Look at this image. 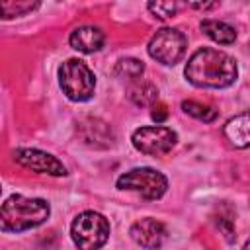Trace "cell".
Masks as SVG:
<instances>
[{
  "mask_svg": "<svg viewBox=\"0 0 250 250\" xmlns=\"http://www.w3.org/2000/svg\"><path fill=\"white\" fill-rule=\"evenodd\" d=\"M184 76L195 88L223 90L236 82L238 66L229 53L213 47H201L188 59Z\"/></svg>",
  "mask_w": 250,
  "mask_h": 250,
  "instance_id": "cell-1",
  "label": "cell"
},
{
  "mask_svg": "<svg viewBox=\"0 0 250 250\" xmlns=\"http://www.w3.org/2000/svg\"><path fill=\"white\" fill-rule=\"evenodd\" d=\"M51 217L49 201L41 197H25L21 193L10 195L0 209L2 232H23L41 227Z\"/></svg>",
  "mask_w": 250,
  "mask_h": 250,
  "instance_id": "cell-2",
  "label": "cell"
},
{
  "mask_svg": "<svg viewBox=\"0 0 250 250\" xmlns=\"http://www.w3.org/2000/svg\"><path fill=\"white\" fill-rule=\"evenodd\" d=\"M59 86L70 102H88L96 92V74L80 59H66L59 66Z\"/></svg>",
  "mask_w": 250,
  "mask_h": 250,
  "instance_id": "cell-3",
  "label": "cell"
},
{
  "mask_svg": "<svg viewBox=\"0 0 250 250\" xmlns=\"http://www.w3.org/2000/svg\"><path fill=\"white\" fill-rule=\"evenodd\" d=\"M109 221L98 211H82L70 225V238L78 250H100L109 238Z\"/></svg>",
  "mask_w": 250,
  "mask_h": 250,
  "instance_id": "cell-4",
  "label": "cell"
},
{
  "mask_svg": "<svg viewBox=\"0 0 250 250\" xmlns=\"http://www.w3.org/2000/svg\"><path fill=\"white\" fill-rule=\"evenodd\" d=\"M115 186H117V189L133 191L146 201H156L166 193L168 178L156 168L139 166V168H131L125 174H121L115 180Z\"/></svg>",
  "mask_w": 250,
  "mask_h": 250,
  "instance_id": "cell-5",
  "label": "cell"
},
{
  "mask_svg": "<svg viewBox=\"0 0 250 250\" xmlns=\"http://www.w3.org/2000/svg\"><path fill=\"white\" fill-rule=\"evenodd\" d=\"M186 49H188V37L178 27L156 29V33L148 39V45H146L150 59H154L156 62H160L164 66L178 64L184 59Z\"/></svg>",
  "mask_w": 250,
  "mask_h": 250,
  "instance_id": "cell-6",
  "label": "cell"
},
{
  "mask_svg": "<svg viewBox=\"0 0 250 250\" xmlns=\"http://www.w3.org/2000/svg\"><path fill=\"white\" fill-rule=\"evenodd\" d=\"M131 143L143 154L162 156L176 146L178 133L166 125H145L131 133Z\"/></svg>",
  "mask_w": 250,
  "mask_h": 250,
  "instance_id": "cell-7",
  "label": "cell"
},
{
  "mask_svg": "<svg viewBox=\"0 0 250 250\" xmlns=\"http://www.w3.org/2000/svg\"><path fill=\"white\" fill-rule=\"evenodd\" d=\"M12 160L16 164H20L21 168L31 170L35 174H47V176H55V178H62L68 174L66 166L57 156H53L51 152L39 150V148H29V146L16 148L12 152Z\"/></svg>",
  "mask_w": 250,
  "mask_h": 250,
  "instance_id": "cell-8",
  "label": "cell"
},
{
  "mask_svg": "<svg viewBox=\"0 0 250 250\" xmlns=\"http://www.w3.org/2000/svg\"><path fill=\"white\" fill-rule=\"evenodd\" d=\"M76 135L86 146L96 150H107L115 145V131L111 125L94 115H82L76 119Z\"/></svg>",
  "mask_w": 250,
  "mask_h": 250,
  "instance_id": "cell-9",
  "label": "cell"
},
{
  "mask_svg": "<svg viewBox=\"0 0 250 250\" xmlns=\"http://www.w3.org/2000/svg\"><path fill=\"white\" fill-rule=\"evenodd\" d=\"M129 236L137 246H141L145 250H158L164 246V242L168 238V229L162 221H158L154 217H143L131 225Z\"/></svg>",
  "mask_w": 250,
  "mask_h": 250,
  "instance_id": "cell-10",
  "label": "cell"
},
{
  "mask_svg": "<svg viewBox=\"0 0 250 250\" xmlns=\"http://www.w3.org/2000/svg\"><path fill=\"white\" fill-rule=\"evenodd\" d=\"M105 43V33L96 25H78L68 35V45L84 55L98 53Z\"/></svg>",
  "mask_w": 250,
  "mask_h": 250,
  "instance_id": "cell-11",
  "label": "cell"
},
{
  "mask_svg": "<svg viewBox=\"0 0 250 250\" xmlns=\"http://www.w3.org/2000/svg\"><path fill=\"white\" fill-rule=\"evenodd\" d=\"M223 137L232 148H248L250 146V111H242L230 117L223 125Z\"/></svg>",
  "mask_w": 250,
  "mask_h": 250,
  "instance_id": "cell-12",
  "label": "cell"
},
{
  "mask_svg": "<svg viewBox=\"0 0 250 250\" xmlns=\"http://www.w3.org/2000/svg\"><path fill=\"white\" fill-rule=\"evenodd\" d=\"M127 98L137 107H152L158 102V88L148 80H135L127 86Z\"/></svg>",
  "mask_w": 250,
  "mask_h": 250,
  "instance_id": "cell-13",
  "label": "cell"
},
{
  "mask_svg": "<svg viewBox=\"0 0 250 250\" xmlns=\"http://www.w3.org/2000/svg\"><path fill=\"white\" fill-rule=\"evenodd\" d=\"M199 29L215 43L219 45H232L236 41V29L232 25H229L227 21H219V20H201Z\"/></svg>",
  "mask_w": 250,
  "mask_h": 250,
  "instance_id": "cell-14",
  "label": "cell"
},
{
  "mask_svg": "<svg viewBox=\"0 0 250 250\" xmlns=\"http://www.w3.org/2000/svg\"><path fill=\"white\" fill-rule=\"evenodd\" d=\"M143 72H145V62L135 59V57L119 59L113 66V76L119 78V80H127L129 84L135 82V80H141Z\"/></svg>",
  "mask_w": 250,
  "mask_h": 250,
  "instance_id": "cell-15",
  "label": "cell"
},
{
  "mask_svg": "<svg viewBox=\"0 0 250 250\" xmlns=\"http://www.w3.org/2000/svg\"><path fill=\"white\" fill-rule=\"evenodd\" d=\"M215 225H217V229L221 230V234L225 236V240L229 242V244H232L234 240H236V229H234V211L227 205V201L225 203H221V207L217 209V213H215Z\"/></svg>",
  "mask_w": 250,
  "mask_h": 250,
  "instance_id": "cell-16",
  "label": "cell"
},
{
  "mask_svg": "<svg viewBox=\"0 0 250 250\" xmlns=\"http://www.w3.org/2000/svg\"><path fill=\"white\" fill-rule=\"evenodd\" d=\"M182 111L197 121H203V123H213L217 119V109H213L211 105L207 104H201V102H195V100H184L182 102Z\"/></svg>",
  "mask_w": 250,
  "mask_h": 250,
  "instance_id": "cell-17",
  "label": "cell"
},
{
  "mask_svg": "<svg viewBox=\"0 0 250 250\" xmlns=\"http://www.w3.org/2000/svg\"><path fill=\"white\" fill-rule=\"evenodd\" d=\"M39 2H29V0H2L0 2V14L2 20H12V18H20V16H27L29 12L37 10Z\"/></svg>",
  "mask_w": 250,
  "mask_h": 250,
  "instance_id": "cell-18",
  "label": "cell"
},
{
  "mask_svg": "<svg viewBox=\"0 0 250 250\" xmlns=\"http://www.w3.org/2000/svg\"><path fill=\"white\" fill-rule=\"evenodd\" d=\"M146 8L158 20H170L178 12V4L176 2H148Z\"/></svg>",
  "mask_w": 250,
  "mask_h": 250,
  "instance_id": "cell-19",
  "label": "cell"
},
{
  "mask_svg": "<svg viewBox=\"0 0 250 250\" xmlns=\"http://www.w3.org/2000/svg\"><path fill=\"white\" fill-rule=\"evenodd\" d=\"M150 117H152V121H154L156 125H162V123L168 119V107H166L164 104L156 102V104L152 105V109H150Z\"/></svg>",
  "mask_w": 250,
  "mask_h": 250,
  "instance_id": "cell-20",
  "label": "cell"
},
{
  "mask_svg": "<svg viewBox=\"0 0 250 250\" xmlns=\"http://www.w3.org/2000/svg\"><path fill=\"white\" fill-rule=\"evenodd\" d=\"M189 8H193V10H213V8H217L219 4L217 2H199V4H195V2H191V4H188Z\"/></svg>",
  "mask_w": 250,
  "mask_h": 250,
  "instance_id": "cell-21",
  "label": "cell"
},
{
  "mask_svg": "<svg viewBox=\"0 0 250 250\" xmlns=\"http://www.w3.org/2000/svg\"><path fill=\"white\" fill-rule=\"evenodd\" d=\"M242 250H250V238L246 240V244H244V248H242Z\"/></svg>",
  "mask_w": 250,
  "mask_h": 250,
  "instance_id": "cell-22",
  "label": "cell"
}]
</instances>
